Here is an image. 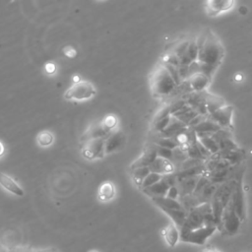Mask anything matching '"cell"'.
Segmentation results:
<instances>
[{"label": "cell", "mask_w": 252, "mask_h": 252, "mask_svg": "<svg viewBox=\"0 0 252 252\" xmlns=\"http://www.w3.org/2000/svg\"><path fill=\"white\" fill-rule=\"evenodd\" d=\"M210 226H217L212 207L210 203H204L190 212L187 213V217L183 226L180 229L181 232L189 231L193 229H197L203 227H210Z\"/></svg>", "instance_id": "6da1fadb"}, {"label": "cell", "mask_w": 252, "mask_h": 252, "mask_svg": "<svg viewBox=\"0 0 252 252\" xmlns=\"http://www.w3.org/2000/svg\"><path fill=\"white\" fill-rule=\"evenodd\" d=\"M224 55L225 50L221 42L210 32L205 45L199 49L197 61L218 69Z\"/></svg>", "instance_id": "7a4b0ae2"}, {"label": "cell", "mask_w": 252, "mask_h": 252, "mask_svg": "<svg viewBox=\"0 0 252 252\" xmlns=\"http://www.w3.org/2000/svg\"><path fill=\"white\" fill-rule=\"evenodd\" d=\"M177 84L171 77L170 73L163 67L160 66L154 74L152 80L153 93L160 97L171 96L175 91Z\"/></svg>", "instance_id": "3957f363"}, {"label": "cell", "mask_w": 252, "mask_h": 252, "mask_svg": "<svg viewBox=\"0 0 252 252\" xmlns=\"http://www.w3.org/2000/svg\"><path fill=\"white\" fill-rule=\"evenodd\" d=\"M97 94V89L89 81L82 80L66 90L64 99L72 102H86L93 99Z\"/></svg>", "instance_id": "277c9868"}, {"label": "cell", "mask_w": 252, "mask_h": 252, "mask_svg": "<svg viewBox=\"0 0 252 252\" xmlns=\"http://www.w3.org/2000/svg\"><path fill=\"white\" fill-rule=\"evenodd\" d=\"M217 226L203 227L197 229L181 232V240L185 243L196 244V245H204L208 238H210L214 232L217 230Z\"/></svg>", "instance_id": "5b68a950"}, {"label": "cell", "mask_w": 252, "mask_h": 252, "mask_svg": "<svg viewBox=\"0 0 252 252\" xmlns=\"http://www.w3.org/2000/svg\"><path fill=\"white\" fill-rule=\"evenodd\" d=\"M240 224H241V220L237 216L231 201H229L223 212L220 227H222L228 233L234 234L235 232H237L240 227Z\"/></svg>", "instance_id": "8992f818"}, {"label": "cell", "mask_w": 252, "mask_h": 252, "mask_svg": "<svg viewBox=\"0 0 252 252\" xmlns=\"http://www.w3.org/2000/svg\"><path fill=\"white\" fill-rule=\"evenodd\" d=\"M105 142L106 138H100L83 143L82 157L88 160L105 158Z\"/></svg>", "instance_id": "52a82bcc"}, {"label": "cell", "mask_w": 252, "mask_h": 252, "mask_svg": "<svg viewBox=\"0 0 252 252\" xmlns=\"http://www.w3.org/2000/svg\"><path fill=\"white\" fill-rule=\"evenodd\" d=\"M232 114L233 108L230 106H226L225 108L209 115V119L218 124L220 127L225 129H229L232 131Z\"/></svg>", "instance_id": "ba28073f"}, {"label": "cell", "mask_w": 252, "mask_h": 252, "mask_svg": "<svg viewBox=\"0 0 252 252\" xmlns=\"http://www.w3.org/2000/svg\"><path fill=\"white\" fill-rule=\"evenodd\" d=\"M125 144V135L120 130L112 132L105 142V156L120 151Z\"/></svg>", "instance_id": "9c48e42d"}, {"label": "cell", "mask_w": 252, "mask_h": 252, "mask_svg": "<svg viewBox=\"0 0 252 252\" xmlns=\"http://www.w3.org/2000/svg\"><path fill=\"white\" fill-rule=\"evenodd\" d=\"M0 186L4 190L18 197H22L25 194L23 187L10 176L0 172Z\"/></svg>", "instance_id": "30bf717a"}, {"label": "cell", "mask_w": 252, "mask_h": 252, "mask_svg": "<svg viewBox=\"0 0 252 252\" xmlns=\"http://www.w3.org/2000/svg\"><path fill=\"white\" fill-rule=\"evenodd\" d=\"M149 169L151 173L158 174L160 176H166L176 173V167L171 160L159 157L149 166Z\"/></svg>", "instance_id": "8fae6325"}, {"label": "cell", "mask_w": 252, "mask_h": 252, "mask_svg": "<svg viewBox=\"0 0 252 252\" xmlns=\"http://www.w3.org/2000/svg\"><path fill=\"white\" fill-rule=\"evenodd\" d=\"M158 158L157 151L155 147L148 148L141 157H139L132 164H131V170L139 169V167H149L154 160Z\"/></svg>", "instance_id": "7c38bea8"}, {"label": "cell", "mask_w": 252, "mask_h": 252, "mask_svg": "<svg viewBox=\"0 0 252 252\" xmlns=\"http://www.w3.org/2000/svg\"><path fill=\"white\" fill-rule=\"evenodd\" d=\"M110 134H108L105 129L103 128L101 122H97L92 124L87 130L86 132L83 134L82 136V140L83 143L91 141V140H95V139H100V138H107Z\"/></svg>", "instance_id": "4fadbf2b"}, {"label": "cell", "mask_w": 252, "mask_h": 252, "mask_svg": "<svg viewBox=\"0 0 252 252\" xmlns=\"http://www.w3.org/2000/svg\"><path fill=\"white\" fill-rule=\"evenodd\" d=\"M192 129L196 132L198 138H202V137L212 136L215 132L222 129V127H220L218 124H216L215 122L210 120L208 117V119H206L205 121H203L202 123H200L199 125H197L196 127H194Z\"/></svg>", "instance_id": "5bb4252c"}, {"label": "cell", "mask_w": 252, "mask_h": 252, "mask_svg": "<svg viewBox=\"0 0 252 252\" xmlns=\"http://www.w3.org/2000/svg\"><path fill=\"white\" fill-rule=\"evenodd\" d=\"M170 189V185L165 183V181L162 179L156 184L146 188L143 190V192L148 195L151 198L156 197H165L167 194V191Z\"/></svg>", "instance_id": "9a60e30c"}, {"label": "cell", "mask_w": 252, "mask_h": 252, "mask_svg": "<svg viewBox=\"0 0 252 252\" xmlns=\"http://www.w3.org/2000/svg\"><path fill=\"white\" fill-rule=\"evenodd\" d=\"M162 234L165 239V242L171 247H175L181 240L180 229L174 223L170 224L163 229Z\"/></svg>", "instance_id": "2e32d148"}, {"label": "cell", "mask_w": 252, "mask_h": 252, "mask_svg": "<svg viewBox=\"0 0 252 252\" xmlns=\"http://www.w3.org/2000/svg\"><path fill=\"white\" fill-rule=\"evenodd\" d=\"M233 1H230V0H216V1H209L207 2V9H208V13L210 15H218L221 12L229 10L232 5H233Z\"/></svg>", "instance_id": "e0dca14e"}, {"label": "cell", "mask_w": 252, "mask_h": 252, "mask_svg": "<svg viewBox=\"0 0 252 252\" xmlns=\"http://www.w3.org/2000/svg\"><path fill=\"white\" fill-rule=\"evenodd\" d=\"M187 126L183 123L182 121H180L178 118H176L175 116L172 115L171 117V121L169 126L165 128L164 131H162L160 133V137L161 138H175L176 135L183 129L186 128Z\"/></svg>", "instance_id": "ac0fdd59"}, {"label": "cell", "mask_w": 252, "mask_h": 252, "mask_svg": "<svg viewBox=\"0 0 252 252\" xmlns=\"http://www.w3.org/2000/svg\"><path fill=\"white\" fill-rule=\"evenodd\" d=\"M198 52H199V48H198V46H197V45H196L195 40L190 41L186 52L184 53V55H183V56L180 58L181 64H182V65H187V66H189L192 62H194V61L197 60V58H198Z\"/></svg>", "instance_id": "d6986e66"}, {"label": "cell", "mask_w": 252, "mask_h": 252, "mask_svg": "<svg viewBox=\"0 0 252 252\" xmlns=\"http://www.w3.org/2000/svg\"><path fill=\"white\" fill-rule=\"evenodd\" d=\"M189 82L193 92H203V91H206V88L210 84L211 79H209L204 74L200 73L191 77L189 79Z\"/></svg>", "instance_id": "ffe728a7"}, {"label": "cell", "mask_w": 252, "mask_h": 252, "mask_svg": "<svg viewBox=\"0 0 252 252\" xmlns=\"http://www.w3.org/2000/svg\"><path fill=\"white\" fill-rule=\"evenodd\" d=\"M206 105H207V110L208 114L212 115L215 112L223 109L226 107V102L223 98L216 96V95H211L207 93L206 95Z\"/></svg>", "instance_id": "44dd1931"}, {"label": "cell", "mask_w": 252, "mask_h": 252, "mask_svg": "<svg viewBox=\"0 0 252 252\" xmlns=\"http://www.w3.org/2000/svg\"><path fill=\"white\" fill-rule=\"evenodd\" d=\"M115 197V186L111 182L104 183L99 188V199L103 202H109Z\"/></svg>", "instance_id": "7402d4cb"}, {"label": "cell", "mask_w": 252, "mask_h": 252, "mask_svg": "<svg viewBox=\"0 0 252 252\" xmlns=\"http://www.w3.org/2000/svg\"><path fill=\"white\" fill-rule=\"evenodd\" d=\"M204 174H206V169H205V163L192 167V169L183 171V172H179L176 173L177 178H178V183L186 179H190V178H195V177H199V176H203Z\"/></svg>", "instance_id": "603a6c76"}, {"label": "cell", "mask_w": 252, "mask_h": 252, "mask_svg": "<svg viewBox=\"0 0 252 252\" xmlns=\"http://www.w3.org/2000/svg\"><path fill=\"white\" fill-rule=\"evenodd\" d=\"M36 140H37V143L40 147L47 148V147H49L53 144L54 136H53L52 132H50L48 130H44V131H41L37 135Z\"/></svg>", "instance_id": "cb8c5ba5"}, {"label": "cell", "mask_w": 252, "mask_h": 252, "mask_svg": "<svg viewBox=\"0 0 252 252\" xmlns=\"http://www.w3.org/2000/svg\"><path fill=\"white\" fill-rule=\"evenodd\" d=\"M151 174L149 167H139V169L132 170V180L137 186H141L145 179Z\"/></svg>", "instance_id": "d4e9b609"}, {"label": "cell", "mask_w": 252, "mask_h": 252, "mask_svg": "<svg viewBox=\"0 0 252 252\" xmlns=\"http://www.w3.org/2000/svg\"><path fill=\"white\" fill-rule=\"evenodd\" d=\"M101 124H102L103 128L105 129V131L108 134H111L112 132L115 131V128L117 126L118 119L115 115H109L104 117V119L101 121Z\"/></svg>", "instance_id": "484cf974"}, {"label": "cell", "mask_w": 252, "mask_h": 252, "mask_svg": "<svg viewBox=\"0 0 252 252\" xmlns=\"http://www.w3.org/2000/svg\"><path fill=\"white\" fill-rule=\"evenodd\" d=\"M199 142L213 155H216L217 153H219L220 148L219 145L215 142V140L211 137V136H207V137H202V138H198Z\"/></svg>", "instance_id": "4316f807"}, {"label": "cell", "mask_w": 252, "mask_h": 252, "mask_svg": "<svg viewBox=\"0 0 252 252\" xmlns=\"http://www.w3.org/2000/svg\"><path fill=\"white\" fill-rule=\"evenodd\" d=\"M157 146L165 148V149H170V150H175L176 148H178L180 145L179 143L173 139V138H161L160 137L156 142Z\"/></svg>", "instance_id": "83f0119b"}, {"label": "cell", "mask_w": 252, "mask_h": 252, "mask_svg": "<svg viewBox=\"0 0 252 252\" xmlns=\"http://www.w3.org/2000/svg\"><path fill=\"white\" fill-rule=\"evenodd\" d=\"M186 153L189 159H195V160H207V159L202 155V153L200 152L197 143L194 145H190V146H186Z\"/></svg>", "instance_id": "f1b7e54d"}, {"label": "cell", "mask_w": 252, "mask_h": 252, "mask_svg": "<svg viewBox=\"0 0 252 252\" xmlns=\"http://www.w3.org/2000/svg\"><path fill=\"white\" fill-rule=\"evenodd\" d=\"M162 177H163V176L151 173V174L145 179V181L143 182V183H142V185L140 186V188H141L142 190H144V189H146V188H148V187H150V186L156 184L157 183H159L160 181L162 180Z\"/></svg>", "instance_id": "f546056e"}, {"label": "cell", "mask_w": 252, "mask_h": 252, "mask_svg": "<svg viewBox=\"0 0 252 252\" xmlns=\"http://www.w3.org/2000/svg\"><path fill=\"white\" fill-rule=\"evenodd\" d=\"M211 137H212V138L215 140V142L219 145V143H221L222 141H224V140H226V139H229V138H232L231 130L222 128V129H220L219 131L215 132Z\"/></svg>", "instance_id": "4dcf8cb0"}, {"label": "cell", "mask_w": 252, "mask_h": 252, "mask_svg": "<svg viewBox=\"0 0 252 252\" xmlns=\"http://www.w3.org/2000/svg\"><path fill=\"white\" fill-rule=\"evenodd\" d=\"M162 66L167 70V72L170 73L171 77L173 78V80H174L175 83L177 84V86H179L183 81H182V79H181V77H180L178 67H175V66H173V65H171V64H169V63H165V62L163 63Z\"/></svg>", "instance_id": "1f68e13d"}, {"label": "cell", "mask_w": 252, "mask_h": 252, "mask_svg": "<svg viewBox=\"0 0 252 252\" xmlns=\"http://www.w3.org/2000/svg\"><path fill=\"white\" fill-rule=\"evenodd\" d=\"M210 180L208 179V177L206 176V174H204L203 176H201V178L199 179L196 186H195V189H194V192H193V195L194 196H197L198 194H200V192L210 183Z\"/></svg>", "instance_id": "d6a6232c"}, {"label": "cell", "mask_w": 252, "mask_h": 252, "mask_svg": "<svg viewBox=\"0 0 252 252\" xmlns=\"http://www.w3.org/2000/svg\"><path fill=\"white\" fill-rule=\"evenodd\" d=\"M219 148H220V151H234L238 149L236 143L232 140V138L226 139L221 143H219Z\"/></svg>", "instance_id": "836d02e7"}, {"label": "cell", "mask_w": 252, "mask_h": 252, "mask_svg": "<svg viewBox=\"0 0 252 252\" xmlns=\"http://www.w3.org/2000/svg\"><path fill=\"white\" fill-rule=\"evenodd\" d=\"M155 149L157 151V155L159 158H162V159H165V160H172L173 159V150H170V149H165V148H162V147H160V146H155Z\"/></svg>", "instance_id": "e575fe53"}, {"label": "cell", "mask_w": 252, "mask_h": 252, "mask_svg": "<svg viewBox=\"0 0 252 252\" xmlns=\"http://www.w3.org/2000/svg\"><path fill=\"white\" fill-rule=\"evenodd\" d=\"M171 117H172V115L166 116V117H164V118H162V119H160L159 121H156V123H155V130L160 132V133L164 131L165 128L169 126V124H170Z\"/></svg>", "instance_id": "d590c367"}, {"label": "cell", "mask_w": 252, "mask_h": 252, "mask_svg": "<svg viewBox=\"0 0 252 252\" xmlns=\"http://www.w3.org/2000/svg\"><path fill=\"white\" fill-rule=\"evenodd\" d=\"M186 105V102L183 99H178L177 101L173 102L169 107H170V113H171V115H175L176 113H178L179 111H181L184 106Z\"/></svg>", "instance_id": "8d00e7d4"}, {"label": "cell", "mask_w": 252, "mask_h": 252, "mask_svg": "<svg viewBox=\"0 0 252 252\" xmlns=\"http://www.w3.org/2000/svg\"><path fill=\"white\" fill-rule=\"evenodd\" d=\"M189 42L190 41H184L183 43H181L175 49H174V54L177 55L179 58H181L183 55H184V53L186 52L188 46H189Z\"/></svg>", "instance_id": "74e56055"}, {"label": "cell", "mask_w": 252, "mask_h": 252, "mask_svg": "<svg viewBox=\"0 0 252 252\" xmlns=\"http://www.w3.org/2000/svg\"><path fill=\"white\" fill-rule=\"evenodd\" d=\"M189 74H188V80L193 77L194 75L196 74H200L201 73V65H200V62H198L197 60L192 62L190 65H189Z\"/></svg>", "instance_id": "f35d334b"}, {"label": "cell", "mask_w": 252, "mask_h": 252, "mask_svg": "<svg viewBox=\"0 0 252 252\" xmlns=\"http://www.w3.org/2000/svg\"><path fill=\"white\" fill-rule=\"evenodd\" d=\"M208 117H209V115H198L196 117H194V118L189 122V124H188L187 127H189V128H194V127H196L197 125H199L200 123H202L203 121H205L206 119H208Z\"/></svg>", "instance_id": "ab89813d"}, {"label": "cell", "mask_w": 252, "mask_h": 252, "mask_svg": "<svg viewBox=\"0 0 252 252\" xmlns=\"http://www.w3.org/2000/svg\"><path fill=\"white\" fill-rule=\"evenodd\" d=\"M178 70H179V74H180V77L182 79V81H185V80H188V74H189V66L187 65H180L178 67Z\"/></svg>", "instance_id": "60d3db41"}, {"label": "cell", "mask_w": 252, "mask_h": 252, "mask_svg": "<svg viewBox=\"0 0 252 252\" xmlns=\"http://www.w3.org/2000/svg\"><path fill=\"white\" fill-rule=\"evenodd\" d=\"M165 197L174 199V200H177L180 197V192H179L178 187L177 186L170 187V189H169V191H167V194H166Z\"/></svg>", "instance_id": "b9f144b4"}, {"label": "cell", "mask_w": 252, "mask_h": 252, "mask_svg": "<svg viewBox=\"0 0 252 252\" xmlns=\"http://www.w3.org/2000/svg\"><path fill=\"white\" fill-rule=\"evenodd\" d=\"M209 33L210 32H207V33H202L196 40H195V42H196V45H197V46H198V48L200 49L204 45H205V43H206V41H207V38H208V35H209Z\"/></svg>", "instance_id": "7bdbcfd3"}, {"label": "cell", "mask_w": 252, "mask_h": 252, "mask_svg": "<svg viewBox=\"0 0 252 252\" xmlns=\"http://www.w3.org/2000/svg\"><path fill=\"white\" fill-rule=\"evenodd\" d=\"M45 71L48 75H53L56 72V65L53 62H47L45 65Z\"/></svg>", "instance_id": "ee69618b"}, {"label": "cell", "mask_w": 252, "mask_h": 252, "mask_svg": "<svg viewBox=\"0 0 252 252\" xmlns=\"http://www.w3.org/2000/svg\"><path fill=\"white\" fill-rule=\"evenodd\" d=\"M63 53L69 58H74L77 55V51L72 46H65L63 48Z\"/></svg>", "instance_id": "f6af8a7d"}, {"label": "cell", "mask_w": 252, "mask_h": 252, "mask_svg": "<svg viewBox=\"0 0 252 252\" xmlns=\"http://www.w3.org/2000/svg\"><path fill=\"white\" fill-rule=\"evenodd\" d=\"M4 154H5V146L1 141H0V158H2Z\"/></svg>", "instance_id": "bcb514c9"}, {"label": "cell", "mask_w": 252, "mask_h": 252, "mask_svg": "<svg viewBox=\"0 0 252 252\" xmlns=\"http://www.w3.org/2000/svg\"><path fill=\"white\" fill-rule=\"evenodd\" d=\"M82 80H81V78L78 76V75H76V76H73V82H74V84H76V83H79V82H81Z\"/></svg>", "instance_id": "7dc6e473"}, {"label": "cell", "mask_w": 252, "mask_h": 252, "mask_svg": "<svg viewBox=\"0 0 252 252\" xmlns=\"http://www.w3.org/2000/svg\"><path fill=\"white\" fill-rule=\"evenodd\" d=\"M16 252H33V251L28 248H20V249H17Z\"/></svg>", "instance_id": "c3c4849f"}, {"label": "cell", "mask_w": 252, "mask_h": 252, "mask_svg": "<svg viewBox=\"0 0 252 252\" xmlns=\"http://www.w3.org/2000/svg\"><path fill=\"white\" fill-rule=\"evenodd\" d=\"M203 252H221V251L214 249V248H208V249H205Z\"/></svg>", "instance_id": "681fc988"}, {"label": "cell", "mask_w": 252, "mask_h": 252, "mask_svg": "<svg viewBox=\"0 0 252 252\" xmlns=\"http://www.w3.org/2000/svg\"><path fill=\"white\" fill-rule=\"evenodd\" d=\"M0 252H9L7 249H5L4 247H2V246H0Z\"/></svg>", "instance_id": "f907efd6"}, {"label": "cell", "mask_w": 252, "mask_h": 252, "mask_svg": "<svg viewBox=\"0 0 252 252\" xmlns=\"http://www.w3.org/2000/svg\"><path fill=\"white\" fill-rule=\"evenodd\" d=\"M47 252H58V251H56V250H46Z\"/></svg>", "instance_id": "816d5d0a"}, {"label": "cell", "mask_w": 252, "mask_h": 252, "mask_svg": "<svg viewBox=\"0 0 252 252\" xmlns=\"http://www.w3.org/2000/svg\"><path fill=\"white\" fill-rule=\"evenodd\" d=\"M42 252H47V251H46V250H44V251H42Z\"/></svg>", "instance_id": "f5cc1de1"}, {"label": "cell", "mask_w": 252, "mask_h": 252, "mask_svg": "<svg viewBox=\"0 0 252 252\" xmlns=\"http://www.w3.org/2000/svg\"><path fill=\"white\" fill-rule=\"evenodd\" d=\"M33 252H42V251H33Z\"/></svg>", "instance_id": "db71d44e"}, {"label": "cell", "mask_w": 252, "mask_h": 252, "mask_svg": "<svg viewBox=\"0 0 252 252\" xmlns=\"http://www.w3.org/2000/svg\"><path fill=\"white\" fill-rule=\"evenodd\" d=\"M91 252H97V251H91Z\"/></svg>", "instance_id": "11a10c76"}]
</instances>
